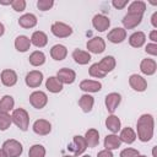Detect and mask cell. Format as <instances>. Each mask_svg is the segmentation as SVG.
<instances>
[{
    "label": "cell",
    "instance_id": "6da1fadb",
    "mask_svg": "<svg viewBox=\"0 0 157 157\" xmlns=\"http://www.w3.org/2000/svg\"><path fill=\"white\" fill-rule=\"evenodd\" d=\"M137 137L142 142H147L153 137L155 131V120L151 114H142L136 123Z\"/></svg>",
    "mask_w": 157,
    "mask_h": 157
},
{
    "label": "cell",
    "instance_id": "7a4b0ae2",
    "mask_svg": "<svg viewBox=\"0 0 157 157\" xmlns=\"http://www.w3.org/2000/svg\"><path fill=\"white\" fill-rule=\"evenodd\" d=\"M11 119H12V123L22 131H26L29 126V115H28L27 110L23 108L13 109V112L11 114Z\"/></svg>",
    "mask_w": 157,
    "mask_h": 157
},
{
    "label": "cell",
    "instance_id": "3957f363",
    "mask_svg": "<svg viewBox=\"0 0 157 157\" xmlns=\"http://www.w3.org/2000/svg\"><path fill=\"white\" fill-rule=\"evenodd\" d=\"M2 151L6 153L7 157H20L23 151V147L17 140L10 139L2 144Z\"/></svg>",
    "mask_w": 157,
    "mask_h": 157
},
{
    "label": "cell",
    "instance_id": "277c9868",
    "mask_svg": "<svg viewBox=\"0 0 157 157\" xmlns=\"http://www.w3.org/2000/svg\"><path fill=\"white\" fill-rule=\"evenodd\" d=\"M50 31L58 38H66L72 34V28L69 25H66L64 22H59V21H56L52 25Z\"/></svg>",
    "mask_w": 157,
    "mask_h": 157
},
{
    "label": "cell",
    "instance_id": "5b68a950",
    "mask_svg": "<svg viewBox=\"0 0 157 157\" xmlns=\"http://www.w3.org/2000/svg\"><path fill=\"white\" fill-rule=\"evenodd\" d=\"M67 148L74 153L75 157L82 155V153L86 151V148H87V144H86V141H85V137H83V136H80V135L74 136L72 142L67 146Z\"/></svg>",
    "mask_w": 157,
    "mask_h": 157
},
{
    "label": "cell",
    "instance_id": "8992f818",
    "mask_svg": "<svg viewBox=\"0 0 157 157\" xmlns=\"http://www.w3.org/2000/svg\"><path fill=\"white\" fill-rule=\"evenodd\" d=\"M29 103L36 109H42L48 103V96L43 91H34L29 94Z\"/></svg>",
    "mask_w": 157,
    "mask_h": 157
},
{
    "label": "cell",
    "instance_id": "52a82bcc",
    "mask_svg": "<svg viewBox=\"0 0 157 157\" xmlns=\"http://www.w3.org/2000/svg\"><path fill=\"white\" fill-rule=\"evenodd\" d=\"M25 82L28 87L31 88H37L42 85L43 82V74L39 70H32L29 71L26 77H25Z\"/></svg>",
    "mask_w": 157,
    "mask_h": 157
},
{
    "label": "cell",
    "instance_id": "ba28073f",
    "mask_svg": "<svg viewBox=\"0 0 157 157\" xmlns=\"http://www.w3.org/2000/svg\"><path fill=\"white\" fill-rule=\"evenodd\" d=\"M87 49L90 53H93V54H101L105 50V42L103 38L101 37H93L92 39H90L86 44Z\"/></svg>",
    "mask_w": 157,
    "mask_h": 157
},
{
    "label": "cell",
    "instance_id": "9c48e42d",
    "mask_svg": "<svg viewBox=\"0 0 157 157\" xmlns=\"http://www.w3.org/2000/svg\"><path fill=\"white\" fill-rule=\"evenodd\" d=\"M56 78L64 85H71L74 83V81L76 80V72L72 69H67V67H63L56 72Z\"/></svg>",
    "mask_w": 157,
    "mask_h": 157
},
{
    "label": "cell",
    "instance_id": "30bf717a",
    "mask_svg": "<svg viewBox=\"0 0 157 157\" xmlns=\"http://www.w3.org/2000/svg\"><path fill=\"white\" fill-rule=\"evenodd\" d=\"M129 85H130V87L134 91H137V92H144L147 88V81L142 76H140L137 74L130 75V77H129Z\"/></svg>",
    "mask_w": 157,
    "mask_h": 157
},
{
    "label": "cell",
    "instance_id": "8fae6325",
    "mask_svg": "<svg viewBox=\"0 0 157 157\" xmlns=\"http://www.w3.org/2000/svg\"><path fill=\"white\" fill-rule=\"evenodd\" d=\"M92 25L94 27V29H97L98 32H104L109 28L110 26V21L107 16L102 15V13H97L93 16L92 18Z\"/></svg>",
    "mask_w": 157,
    "mask_h": 157
},
{
    "label": "cell",
    "instance_id": "7c38bea8",
    "mask_svg": "<svg viewBox=\"0 0 157 157\" xmlns=\"http://www.w3.org/2000/svg\"><path fill=\"white\" fill-rule=\"evenodd\" d=\"M121 102V96L117 92H112L109 94L105 96V99H104V103H105V107H107V110L109 113H114L115 109L118 108V105L120 104Z\"/></svg>",
    "mask_w": 157,
    "mask_h": 157
},
{
    "label": "cell",
    "instance_id": "4fadbf2b",
    "mask_svg": "<svg viewBox=\"0 0 157 157\" xmlns=\"http://www.w3.org/2000/svg\"><path fill=\"white\" fill-rule=\"evenodd\" d=\"M142 21V15H135V13H126L123 18V26L124 29H132L137 27Z\"/></svg>",
    "mask_w": 157,
    "mask_h": 157
},
{
    "label": "cell",
    "instance_id": "5bb4252c",
    "mask_svg": "<svg viewBox=\"0 0 157 157\" xmlns=\"http://www.w3.org/2000/svg\"><path fill=\"white\" fill-rule=\"evenodd\" d=\"M33 131L40 136L48 135L52 131V124L45 119H38L33 123Z\"/></svg>",
    "mask_w": 157,
    "mask_h": 157
},
{
    "label": "cell",
    "instance_id": "9a60e30c",
    "mask_svg": "<svg viewBox=\"0 0 157 157\" xmlns=\"http://www.w3.org/2000/svg\"><path fill=\"white\" fill-rule=\"evenodd\" d=\"M108 40L114 43V44H118V43H121L124 42V39L126 38V31L121 27H115L113 28L110 32H108V36H107Z\"/></svg>",
    "mask_w": 157,
    "mask_h": 157
},
{
    "label": "cell",
    "instance_id": "2e32d148",
    "mask_svg": "<svg viewBox=\"0 0 157 157\" xmlns=\"http://www.w3.org/2000/svg\"><path fill=\"white\" fill-rule=\"evenodd\" d=\"M0 78H1V82L6 87H12L17 82V74L11 69H5V70H2Z\"/></svg>",
    "mask_w": 157,
    "mask_h": 157
},
{
    "label": "cell",
    "instance_id": "e0dca14e",
    "mask_svg": "<svg viewBox=\"0 0 157 157\" xmlns=\"http://www.w3.org/2000/svg\"><path fill=\"white\" fill-rule=\"evenodd\" d=\"M80 88L88 93L99 92L102 90V83L96 80H83L80 82Z\"/></svg>",
    "mask_w": 157,
    "mask_h": 157
},
{
    "label": "cell",
    "instance_id": "ac0fdd59",
    "mask_svg": "<svg viewBox=\"0 0 157 157\" xmlns=\"http://www.w3.org/2000/svg\"><path fill=\"white\" fill-rule=\"evenodd\" d=\"M140 70H141L142 74H145V75H147V76H151V75H153V74L156 72V70H157V64H156V61H155L153 59H150V58L144 59V60L140 63Z\"/></svg>",
    "mask_w": 157,
    "mask_h": 157
},
{
    "label": "cell",
    "instance_id": "d6986e66",
    "mask_svg": "<svg viewBox=\"0 0 157 157\" xmlns=\"http://www.w3.org/2000/svg\"><path fill=\"white\" fill-rule=\"evenodd\" d=\"M66 55H67V49H66V47L63 45V44H55V45H53L52 49H50V56H52L54 60H56V61L64 60V59L66 58Z\"/></svg>",
    "mask_w": 157,
    "mask_h": 157
},
{
    "label": "cell",
    "instance_id": "ffe728a7",
    "mask_svg": "<svg viewBox=\"0 0 157 157\" xmlns=\"http://www.w3.org/2000/svg\"><path fill=\"white\" fill-rule=\"evenodd\" d=\"M47 43H48V37L44 32H42V31L33 32V34L31 37V44H33L37 48H43L47 45Z\"/></svg>",
    "mask_w": 157,
    "mask_h": 157
},
{
    "label": "cell",
    "instance_id": "44dd1931",
    "mask_svg": "<svg viewBox=\"0 0 157 157\" xmlns=\"http://www.w3.org/2000/svg\"><path fill=\"white\" fill-rule=\"evenodd\" d=\"M72 59L78 65H86L91 61V54L88 52H85L81 49H75L72 52Z\"/></svg>",
    "mask_w": 157,
    "mask_h": 157
},
{
    "label": "cell",
    "instance_id": "7402d4cb",
    "mask_svg": "<svg viewBox=\"0 0 157 157\" xmlns=\"http://www.w3.org/2000/svg\"><path fill=\"white\" fill-rule=\"evenodd\" d=\"M85 141L87 144V147H96L99 144V132L96 129H88L85 134Z\"/></svg>",
    "mask_w": 157,
    "mask_h": 157
},
{
    "label": "cell",
    "instance_id": "603a6c76",
    "mask_svg": "<svg viewBox=\"0 0 157 157\" xmlns=\"http://www.w3.org/2000/svg\"><path fill=\"white\" fill-rule=\"evenodd\" d=\"M115 64H117V63H115L114 56H112V55H107V56H104V58L98 63V66H99V69L107 75L108 72H110V71L114 70Z\"/></svg>",
    "mask_w": 157,
    "mask_h": 157
},
{
    "label": "cell",
    "instance_id": "cb8c5ba5",
    "mask_svg": "<svg viewBox=\"0 0 157 157\" xmlns=\"http://www.w3.org/2000/svg\"><path fill=\"white\" fill-rule=\"evenodd\" d=\"M146 42V34L141 31L134 32L130 37H129V44L134 48H141Z\"/></svg>",
    "mask_w": 157,
    "mask_h": 157
},
{
    "label": "cell",
    "instance_id": "d4e9b609",
    "mask_svg": "<svg viewBox=\"0 0 157 157\" xmlns=\"http://www.w3.org/2000/svg\"><path fill=\"white\" fill-rule=\"evenodd\" d=\"M93 104H94V98L86 93V94H82L78 99V105L81 107V109L85 112V113H90L93 108Z\"/></svg>",
    "mask_w": 157,
    "mask_h": 157
},
{
    "label": "cell",
    "instance_id": "484cf974",
    "mask_svg": "<svg viewBox=\"0 0 157 157\" xmlns=\"http://www.w3.org/2000/svg\"><path fill=\"white\" fill-rule=\"evenodd\" d=\"M18 25L22 28H33L37 25V17L33 13H25L18 18Z\"/></svg>",
    "mask_w": 157,
    "mask_h": 157
},
{
    "label": "cell",
    "instance_id": "4316f807",
    "mask_svg": "<svg viewBox=\"0 0 157 157\" xmlns=\"http://www.w3.org/2000/svg\"><path fill=\"white\" fill-rule=\"evenodd\" d=\"M45 88L52 93H59L63 90V83L56 78V76H50L45 81Z\"/></svg>",
    "mask_w": 157,
    "mask_h": 157
},
{
    "label": "cell",
    "instance_id": "83f0119b",
    "mask_svg": "<svg viewBox=\"0 0 157 157\" xmlns=\"http://www.w3.org/2000/svg\"><path fill=\"white\" fill-rule=\"evenodd\" d=\"M120 145H121V141H120L119 136L115 135V134H110V135H107L104 137V147H105V150H110V151L112 150H117V148L120 147Z\"/></svg>",
    "mask_w": 157,
    "mask_h": 157
},
{
    "label": "cell",
    "instance_id": "f1b7e54d",
    "mask_svg": "<svg viewBox=\"0 0 157 157\" xmlns=\"http://www.w3.org/2000/svg\"><path fill=\"white\" fill-rule=\"evenodd\" d=\"M31 47V39L27 37V36H18L16 37L15 39V48L17 52H21V53H25Z\"/></svg>",
    "mask_w": 157,
    "mask_h": 157
},
{
    "label": "cell",
    "instance_id": "f546056e",
    "mask_svg": "<svg viewBox=\"0 0 157 157\" xmlns=\"http://www.w3.org/2000/svg\"><path fill=\"white\" fill-rule=\"evenodd\" d=\"M105 126H107V129L110 130L113 134H117V132L120 130V126H121L120 119H119L117 115L112 114V115H109V117L105 119Z\"/></svg>",
    "mask_w": 157,
    "mask_h": 157
},
{
    "label": "cell",
    "instance_id": "4dcf8cb0",
    "mask_svg": "<svg viewBox=\"0 0 157 157\" xmlns=\"http://www.w3.org/2000/svg\"><path fill=\"white\" fill-rule=\"evenodd\" d=\"M119 139H120L121 142H125V144H129V145H130V144H132V142L136 140V134H135V131H134L131 128L126 126V128H124V129L120 131Z\"/></svg>",
    "mask_w": 157,
    "mask_h": 157
},
{
    "label": "cell",
    "instance_id": "1f68e13d",
    "mask_svg": "<svg viewBox=\"0 0 157 157\" xmlns=\"http://www.w3.org/2000/svg\"><path fill=\"white\" fill-rule=\"evenodd\" d=\"M13 105H15L13 98L9 94H5L0 99V113H9L10 110L13 109Z\"/></svg>",
    "mask_w": 157,
    "mask_h": 157
},
{
    "label": "cell",
    "instance_id": "d6a6232c",
    "mask_svg": "<svg viewBox=\"0 0 157 157\" xmlns=\"http://www.w3.org/2000/svg\"><path fill=\"white\" fill-rule=\"evenodd\" d=\"M146 11V4L144 1L136 0L132 1L128 7V13H135V15H144Z\"/></svg>",
    "mask_w": 157,
    "mask_h": 157
},
{
    "label": "cell",
    "instance_id": "836d02e7",
    "mask_svg": "<svg viewBox=\"0 0 157 157\" xmlns=\"http://www.w3.org/2000/svg\"><path fill=\"white\" fill-rule=\"evenodd\" d=\"M28 59H29V64L33 66H42L45 63V55L40 50H36V52L31 53Z\"/></svg>",
    "mask_w": 157,
    "mask_h": 157
},
{
    "label": "cell",
    "instance_id": "e575fe53",
    "mask_svg": "<svg viewBox=\"0 0 157 157\" xmlns=\"http://www.w3.org/2000/svg\"><path fill=\"white\" fill-rule=\"evenodd\" d=\"M45 156V148L44 146L36 144L33 146H31L29 151H28V157H44Z\"/></svg>",
    "mask_w": 157,
    "mask_h": 157
},
{
    "label": "cell",
    "instance_id": "d590c367",
    "mask_svg": "<svg viewBox=\"0 0 157 157\" xmlns=\"http://www.w3.org/2000/svg\"><path fill=\"white\" fill-rule=\"evenodd\" d=\"M12 124L11 115L9 113H0V131H5Z\"/></svg>",
    "mask_w": 157,
    "mask_h": 157
},
{
    "label": "cell",
    "instance_id": "8d00e7d4",
    "mask_svg": "<svg viewBox=\"0 0 157 157\" xmlns=\"http://www.w3.org/2000/svg\"><path fill=\"white\" fill-rule=\"evenodd\" d=\"M88 72H90V76L96 77V78H102V77H104V76H105V74L99 69L98 63L92 64V65L90 66V69H88Z\"/></svg>",
    "mask_w": 157,
    "mask_h": 157
},
{
    "label": "cell",
    "instance_id": "74e56055",
    "mask_svg": "<svg viewBox=\"0 0 157 157\" xmlns=\"http://www.w3.org/2000/svg\"><path fill=\"white\" fill-rule=\"evenodd\" d=\"M54 6V1L53 0H38L37 1V7L40 11H48Z\"/></svg>",
    "mask_w": 157,
    "mask_h": 157
},
{
    "label": "cell",
    "instance_id": "f35d334b",
    "mask_svg": "<svg viewBox=\"0 0 157 157\" xmlns=\"http://www.w3.org/2000/svg\"><path fill=\"white\" fill-rule=\"evenodd\" d=\"M11 6L16 12H21L26 9V1L25 0H12Z\"/></svg>",
    "mask_w": 157,
    "mask_h": 157
},
{
    "label": "cell",
    "instance_id": "ab89813d",
    "mask_svg": "<svg viewBox=\"0 0 157 157\" xmlns=\"http://www.w3.org/2000/svg\"><path fill=\"white\" fill-rule=\"evenodd\" d=\"M140 155V152L135 148H124L121 152H120V157H137Z\"/></svg>",
    "mask_w": 157,
    "mask_h": 157
},
{
    "label": "cell",
    "instance_id": "60d3db41",
    "mask_svg": "<svg viewBox=\"0 0 157 157\" xmlns=\"http://www.w3.org/2000/svg\"><path fill=\"white\" fill-rule=\"evenodd\" d=\"M145 50H146L147 54L156 56V55H157V43H148V44L146 45Z\"/></svg>",
    "mask_w": 157,
    "mask_h": 157
},
{
    "label": "cell",
    "instance_id": "b9f144b4",
    "mask_svg": "<svg viewBox=\"0 0 157 157\" xmlns=\"http://www.w3.org/2000/svg\"><path fill=\"white\" fill-rule=\"evenodd\" d=\"M128 0H113L112 1V5L115 7V9H118V10H121V9H124L126 5H128Z\"/></svg>",
    "mask_w": 157,
    "mask_h": 157
},
{
    "label": "cell",
    "instance_id": "7bdbcfd3",
    "mask_svg": "<svg viewBox=\"0 0 157 157\" xmlns=\"http://www.w3.org/2000/svg\"><path fill=\"white\" fill-rule=\"evenodd\" d=\"M97 157H114L113 156V152L110 151V150H102V151H99L98 153H97Z\"/></svg>",
    "mask_w": 157,
    "mask_h": 157
},
{
    "label": "cell",
    "instance_id": "ee69618b",
    "mask_svg": "<svg viewBox=\"0 0 157 157\" xmlns=\"http://www.w3.org/2000/svg\"><path fill=\"white\" fill-rule=\"evenodd\" d=\"M150 39L152 40V43H156L157 42V29H152L150 32Z\"/></svg>",
    "mask_w": 157,
    "mask_h": 157
},
{
    "label": "cell",
    "instance_id": "f6af8a7d",
    "mask_svg": "<svg viewBox=\"0 0 157 157\" xmlns=\"http://www.w3.org/2000/svg\"><path fill=\"white\" fill-rule=\"evenodd\" d=\"M151 23H152V26H153L155 28H157V11L153 12V15H152V17H151Z\"/></svg>",
    "mask_w": 157,
    "mask_h": 157
},
{
    "label": "cell",
    "instance_id": "bcb514c9",
    "mask_svg": "<svg viewBox=\"0 0 157 157\" xmlns=\"http://www.w3.org/2000/svg\"><path fill=\"white\" fill-rule=\"evenodd\" d=\"M11 2H12V0H0V4L1 5H11Z\"/></svg>",
    "mask_w": 157,
    "mask_h": 157
},
{
    "label": "cell",
    "instance_id": "7dc6e473",
    "mask_svg": "<svg viewBox=\"0 0 157 157\" xmlns=\"http://www.w3.org/2000/svg\"><path fill=\"white\" fill-rule=\"evenodd\" d=\"M4 33H5V27H4V25L0 22V37H1Z\"/></svg>",
    "mask_w": 157,
    "mask_h": 157
},
{
    "label": "cell",
    "instance_id": "c3c4849f",
    "mask_svg": "<svg viewBox=\"0 0 157 157\" xmlns=\"http://www.w3.org/2000/svg\"><path fill=\"white\" fill-rule=\"evenodd\" d=\"M0 157H7V156H6V153L2 151V148H0Z\"/></svg>",
    "mask_w": 157,
    "mask_h": 157
},
{
    "label": "cell",
    "instance_id": "681fc988",
    "mask_svg": "<svg viewBox=\"0 0 157 157\" xmlns=\"http://www.w3.org/2000/svg\"><path fill=\"white\" fill-rule=\"evenodd\" d=\"M137 157H147V156H144V155H139Z\"/></svg>",
    "mask_w": 157,
    "mask_h": 157
},
{
    "label": "cell",
    "instance_id": "f907efd6",
    "mask_svg": "<svg viewBox=\"0 0 157 157\" xmlns=\"http://www.w3.org/2000/svg\"><path fill=\"white\" fill-rule=\"evenodd\" d=\"M63 157H75V156H70V155H69V156H63Z\"/></svg>",
    "mask_w": 157,
    "mask_h": 157
},
{
    "label": "cell",
    "instance_id": "816d5d0a",
    "mask_svg": "<svg viewBox=\"0 0 157 157\" xmlns=\"http://www.w3.org/2000/svg\"><path fill=\"white\" fill-rule=\"evenodd\" d=\"M82 157H91V156H88V155H85V156H82Z\"/></svg>",
    "mask_w": 157,
    "mask_h": 157
}]
</instances>
